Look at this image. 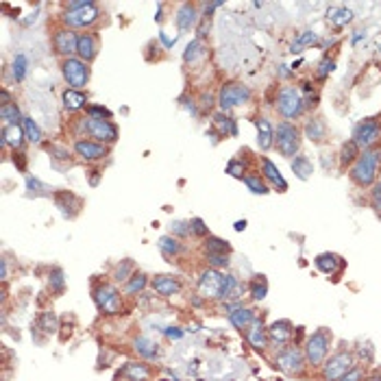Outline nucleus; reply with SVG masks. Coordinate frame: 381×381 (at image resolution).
Returning <instances> with one entry per match:
<instances>
[{"label": "nucleus", "mask_w": 381, "mask_h": 381, "mask_svg": "<svg viewBox=\"0 0 381 381\" xmlns=\"http://www.w3.org/2000/svg\"><path fill=\"white\" fill-rule=\"evenodd\" d=\"M133 262L131 259H122L116 268H113V281H118V283H126L129 279L133 277Z\"/></svg>", "instance_id": "nucleus-39"}, {"label": "nucleus", "mask_w": 381, "mask_h": 381, "mask_svg": "<svg viewBox=\"0 0 381 381\" xmlns=\"http://www.w3.org/2000/svg\"><path fill=\"white\" fill-rule=\"evenodd\" d=\"M198 22V11L196 7L190 5V3H183L179 7V11H176V27H179L181 31H190L196 27Z\"/></svg>", "instance_id": "nucleus-23"}, {"label": "nucleus", "mask_w": 381, "mask_h": 381, "mask_svg": "<svg viewBox=\"0 0 381 381\" xmlns=\"http://www.w3.org/2000/svg\"><path fill=\"white\" fill-rule=\"evenodd\" d=\"M334 70H336V61H334V59H322V61L318 63V70H316V74H318V77H327V74H331Z\"/></svg>", "instance_id": "nucleus-52"}, {"label": "nucleus", "mask_w": 381, "mask_h": 381, "mask_svg": "<svg viewBox=\"0 0 381 381\" xmlns=\"http://www.w3.org/2000/svg\"><path fill=\"white\" fill-rule=\"evenodd\" d=\"M305 137L310 142H316V144L325 142V137H327V124H325V120H322V118L307 120V124H305Z\"/></svg>", "instance_id": "nucleus-26"}, {"label": "nucleus", "mask_w": 381, "mask_h": 381, "mask_svg": "<svg viewBox=\"0 0 381 381\" xmlns=\"http://www.w3.org/2000/svg\"><path fill=\"white\" fill-rule=\"evenodd\" d=\"M262 176H264V181H268V183L274 185V188H279V192H286V190H288V183H286V179L281 176L279 168L274 166L268 157L262 159Z\"/></svg>", "instance_id": "nucleus-22"}, {"label": "nucleus", "mask_w": 381, "mask_h": 381, "mask_svg": "<svg viewBox=\"0 0 381 381\" xmlns=\"http://www.w3.org/2000/svg\"><path fill=\"white\" fill-rule=\"evenodd\" d=\"M370 200H372V205L377 207V212H381V181H377L375 185H372V190H370Z\"/></svg>", "instance_id": "nucleus-54"}, {"label": "nucleus", "mask_w": 381, "mask_h": 381, "mask_svg": "<svg viewBox=\"0 0 381 381\" xmlns=\"http://www.w3.org/2000/svg\"><path fill=\"white\" fill-rule=\"evenodd\" d=\"M266 292H268V283H266V279L264 277L253 279V283H250V296H253L255 301H264Z\"/></svg>", "instance_id": "nucleus-48"}, {"label": "nucleus", "mask_w": 381, "mask_h": 381, "mask_svg": "<svg viewBox=\"0 0 381 381\" xmlns=\"http://www.w3.org/2000/svg\"><path fill=\"white\" fill-rule=\"evenodd\" d=\"M87 113H90V116L87 118H111V113L105 109V107H98V105H92V107H87Z\"/></svg>", "instance_id": "nucleus-55"}, {"label": "nucleus", "mask_w": 381, "mask_h": 381, "mask_svg": "<svg viewBox=\"0 0 381 381\" xmlns=\"http://www.w3.org/2000/svg\"><path fill=\"white\" fill-rule=\"evenodd\" d=\"M362 370L360 368H351V370H348L346 372V375L342 377V379H340V381H362Z\"/></svg>", "instance_id": "nucleus-56"}, {"label": "nucleus", "mask_w": 381, "mask_h": 381, "mask_svg": "<svg viewBox=\"0 0 381 381\" xmlns=\"http://www.w3.org/2000/svg\"><path fill=\"white\" fill-rule=\"evenodd\" d=\"M153 290L161 296H174L181 292V283H179V279L170 277V274H157V277L153 279Z\"/></svg>", "instance_id": "nucleus-20"}, {"label": "nucleus", "mask_w": 381, "mask_h": 381, "mask_svg": "<svg viewBox=\"0 0 381 381\" xmlns=\"http://www.w3.org/2000/svg\"><path fill=\"white\" fill-rule=\"evenodd\" d=\"M372 381H381V379H372Z\"/></svg>", "instance_id": "nucleus-64"}, {"label": "nucleus", "mask_w": 381, "mask_h": 381, "mask_svg": "<svg viewBox=\"0 0 381 381\" xmlns=\"http://www.w3.org/2000/svg\"><path fill=\"white\" fill-rule=\"evenodd\" d=\"M246 172V168H244V164H242L240 159H233V161H229V166H226V174H231V176H238V179H244V174Z\"/></svg>", "instance_id": "nucleus-51"}, {"label": "nucleus", "mask_w": 381, "mask_h": 381, "mask_svg": "<svg viewBox=\"0 0 381 381\" xmlns=\"http://www.w3.org/2000/svg\"><path fill=\"white\" fill-rule=\"evenodd\" d=\"M360 155H362V153H360V146L351 140V142H346V144L342 146V150H340V164H342V166L355 164Z\"/></svg>", "instance_id": "nucleus-36"}, {"label": "nucleus", "mask_w": 381, "mask_h": 381, "mask_svg": "<svg viewBox=\"0 0 381 381\" xmlns=\"http://www.w3.org/2000/svg\"><path fill=\"white\" fill-rule=\"evenodd\" d=\"M61 100H63V107H66L68 111H81L87 105V96L81 90H72V87H68V90L61 94Z\"/></svg>", "instance_id": "nucleus-28"}, {"label": "nucleus", "mask_w": 381, "mask_h": 381, "mask_svg": "<svg viewBox=\"0 0 381 381\" xmlns=\"http://www.w3.org/2000/svg\"><path fill=\"white\" fill-rule=\"evenodd\" d=\"M170 231H172V236H179V238H188L192 233V224L190 222H183V220H176L170 224Z\"/></svg>", "instance_id": "nucleus-50"}, {"label": "nucleus", "mask_w": 381, "mask_h": 381, "mask_svg": "<svg viewBox=\"0 0 381 381\" xmlns=\"http://www.w3.org/2000/svg\"><path fill=\"white\" fill-rule=\"evenodd\" d=\"M250 100V90L242 83H226L222 85L220 94H218V105L222 111H229L238 105H246Z\"/></svg>", "instance_id": "nucleus-8"}, {"label": "nucleus", "mask_w": 381, "mask_h": 381, "mask_svg": "<svg viewBox=\"0 0 381 381\" xmlns=\"http://www.w3.org/2000/svg\"><path fill=\"white\" fill-rule=\"evenodd\" d=\"M274 364H277V368L283 370L286 375H298V372H303L305 355L301 348L290 346V348H283L277 358H274Z\"/></svg>", "instance_id": "nucleus-10"}, {"label": "nucleus", "mask_w": 381, "mask_h": 381, "mask_svg": "<svg viewBox=\"0 0 381 381\" xmlns=\"http://www.w3.org/2000/svg\"><path fill=\"white\" fill-rule=\"evenodd\" d=\"M100 18V9L98 5L92 0H79V3H70L68 9L63 11L61 20L66 24V29H87L94 22H98Z\"/></svg>", "instance_id": "nucleus-1"}, {"label": "nucleus", "mask_w": 381, "mask_h": 381, "mask_svg": "<svg viewBox=\"0 0 381 381\" xmlns=\"http://www.w3.org/2000/svg\"><path fill=\"white\" fill-rule=\"evenodd\" d=\"M133 348L137 351V355H142L144 360L157 358V344L153 342L150 338H146V336H137V338L133 340Z\"/></svg>", "instance_id": "nucleus-30"}, {"label": "nucleus", "mask_w": 381, "mask_h": 381, "mask_svg": "<svg viewBox=\"0 0 381 381\" xmlns=\"http://www.w3.org/2000/svg\"><path fill=\"white\" fill-rule=\"evenodd\" d=\"M0 118L5 120V124H22V113H20V107L15 103H9V105H0Z\"/></svg>", "instance_id": "nucleus-34"}, {"label": "nucleus", "mask_w": 381, "mask_h": 381, "mask_svg": "<svg viewBox=\"0 0 381 381\" xmlns=\"http://www.w3.org/2000/svg\"><path fill=\"white\" fill-rule=\"evenodd\" d=\"M266 334H268V342H272L274 346H283L292 340L294 327H292L290 320H274L272 325L266 329Z\"/></svg>", "instance_id": "nucleus-16"}, {"label": "nucleus", "mask_w": 381, "mask_h": 381, "mask_svg": "<svg viewBox=\"0 0 381 381\" xmlns=\"http://www.w3.org/2000/svg\"><path fill=\"white\" fill-rule=\"evenodd\" d=\"M255 126H257V146L262 150L272 148V144H274V129L270 124V120L257 118L255 120Z\"/></svg>", "instance_id": "nucleus-21"}, {"label": "nucleus", "mask_w": 381, "mask_h": 381, "mask_svg": "<svg viewBox=\"0 0 381 381\" xmlns=\"http://www.w3.org/2000/svg\"><path fill=\"white\" fill-rule=\"evenodd\" d=\"M27 68H29V59L24 53H18L13 59V79L15 81H22L24 77H27Z\"/></svg>", "instance_id": "nucleus-47"}, {"label": "nucleus", "mask_w": 381, "mask_h": 381, "mask_svg": "<svg viewBox=\"0 0 381 381\" xmlns=\"http://www.w3.org/2000/svg\"><path fill=\"white\" fill-rule=\"evenodd\" d=\"M74 153H77V155H79L81 159H85V161H96V159L107 157L109 148H107L105 144H100V142L77 140V142H74Z\"/></svg>", "instance_id": "nucleus-15"}, {"label": "nucleus", "mask_w": 381, "mask_h": 381, "mask_svg": "<svg viewBox=\"0 0 381 381\" xmlns=\"http://www.w3.org/2000/svg\"><path fill=\"white\" fill-rule=\"evenodd\" d=\"M159 39H161V42H164V46H166V48H172V46H174V42H176V37H174V39H170V37L164 33V31H161V33H159Z\"/></svg>", "instance_id": "nucleus-60"}, {"label": "nucleus", "mask_w": 381, "mask_h": 381, "mask_svg": "<svg viewBox=\"0 0 381 381\" xmlns=\"http://www.w3.org/2000/svg\"><path fill=\"white\" fill-rule=\"evenodd\" d=\"M353 364L355 362H353V355L351 353H344V351L342 353H336L334 358L325 364V372H322V375H325L327 381H340L348 370L355 368Z\"/></svg>", "instance_id": "nucleus-12"}, {"label": "nucleus", "mask_w": 381, "mask_h": 381, "mask_svg": "<svg viewBox=\"0 0 381 381\" xmlns=\"http://www.w3.org/2000/svg\"><path fill=\"white\" fill-rule=\"evenodd\" d=\"M205 253L212 255V253H231V246L229 242L222 240V238H214V236H207V242H205Z\"/></svg>", "instance_id": "nucleus-41"}, {"label": "nucleus", "mask_w": 381, "mask_h": 381, "mask_svg": "<svg viewBox=\"0 0 381 381\" xmlns=\"http://www.w3.org/2000/svg\"><path fill=\"white\" fill-rule=\"evenodd\" d=\"M316 42H318V35H316L314 31H303V33L298 35L294 42H292L290 53H292V55H298V53H301V48L312 46V44H316Z\"/></svg>", "instance_id": "nucleus-37"}, {"label": "nucleus", "mask_w": 381, "mask_h": 381, "mask_svg": "<svg viewBox=\"0 0 381 381\" xmlns=\"http://www.w3.org/2000/svg\"><path fill=\"white\" fill-rule=\"evenodd\" d=\"M362 37H364V33H362V31H358V35H355V37H353V44H358V42H360V39H362Z\"/></svg>", "instance_id": "nucleus-63"}, {"label": "nucleus", "mask_w": 381, "mask_h": 381, "mask_svg": "<svg viewBox=\"0 0 381 381\" xmlns=\"http://www.w3.org/2000/svg\"><path fill=\"white\" fill-rule=\"evenodd\" d=\"M244 183L248 185V190L253 192V194H268L270 192L262 174H246L244 176Z\"/></svg>", "instance_id": "nucleus-44"}, {"label": "nucleus", "mask_w": 381, "mask_h": 381, "mask_svg": "<svg viewBox=\"0 0 381 381\" xmlns=\"http://www.w3.org/2000/svg\"><path fill=\"white\" fill-rule=\"evenodd\" d=\"M226 316H229V322L236 329H248L250 325H253L255 320V312L250 310V307H244V305H229V312H226Z\"/></svg>", "instance_id": "nucleus-17"}, {"label": "nucleus", "mask_w": 381, "mask_h": 381, "mask_svg": "<svg viewBox=\"0 0 381 381\" xmlns=\"http://www.w3.org/2000/svg\"><path fill=\"white\" fill-rule=\"evenodd\" d=\"M329 351V336L327 331H316V334L310 336L305 344V360L312 364V366H318V364L325 362Z\"/></svg>", "instance_id": "nucleus-9"}, {"label": "nucleus", "mask_w": 381, "mask_h": 381, "mask_svg": "<svg viewBox=\"0 0 381 381\" xmlns=\"http://www.w3.org/2000/svg\"><path fill=\"white\" fill-rule=\"evenodd\" d=\"M379 137H381V124L372 118L355 124V129H353V142L358 144L360 148H370Z\"/></svg>", "instance_id": "nucleus-11"}, {"label": "nucleus", "mask_w": 381, "mask_h": 381, "mask_svg": "<svg viewBox=\"0 0 381 381\" xmlns=\"http://www.w3.org/2000/svg\"><path fill=\"white\" fill-rule=\"evenodd\" d=\"M50 153H55V155H53L55 159H70V155H68L66 148H57V146H53Z\"/></svg>", "instance_id": "nucleus-58"}, {"label": "nucleus", "mask_w": 381, "mask_h": 381, "mask_svg": "<svg viewBox=\"0 0 381 381\" xmlns=\"http://www.w3.org/2000/svg\"><path fill=\"white\" fill-rule=\"evenodd\" d=\"M292 170H294V174L301 181H307L314 172V166H312V161L307 155H296L294 159H292Z\"/></svg>", "instance_id": "nucleus-31"}, {"label": "nucleus", "mask_w": 381, "mask_h": 381, "mask_svg": "<svg viewBox=\"0 0 381 381\" xmlns=\"http://www.w3.org/2000/svg\"><path fill=\"white\" fill-rule=\"evenodd\" d=\"M303 107H305V100H303V94L298 87H283L277 96V109L279 113L286 120H294L303 113Z\"/></svg>", "instance_id": "nucleus-3"}, {"label": "nucleus", "mask_w": 381, "mask_h": 381, "mask_svg": "<svg viewBox=\"0 0 381 381\" xmlns=\"http://www.w3.org/2000/svg\"><path fill=\"white\" fill-rule=\"evenodd\" d=\"M96 55H98V39H96V35L81 33L79 35V46H77V57L81 61L90 63V61L96 59Z\"/></svg>", "instance_id": "nucleus-18"}, {"label": "nucleus", "mask_w": 381, "mask_h": 381, "mask_svg": "<svg viewBox=\"0 0 381 381\" xmlns=\"http://www.w3.org/2000/svg\"><path fill=\"white\" fill-rule=\"evenodd\" d=\"M37 327L42 329L44 334H55V331L59 329V320H57V316L53 312H44L42 316H39Z\"/></svg>", "instance_id": "nucleus-45"}, {"label": "nucleus", "mask_w": 381, "mask_h": 381, "mask_svg": "<svg viewBox=\"0 0 381 381\" xmlns=\"http://www.w3.org/2000/svg\"><path fill=\"white\" fill-rule=\"evenodd\" d=\"M205 44H202V39H194V42H190V46L185 48V53H183V61L185 63H192V61H196L200 59V57H205Z\"/></svg>", "instance_id": "nucleus-40"}, {"label": "nucleus", "mask_w": 381, "mask_h": 381, "mask_svg": "<svg viewBox=\"0 0 381 381\" xmlns=\"http://www.w3.org/2000/svg\"><path fill=\"white\" fill-rule=\"evenodd\" d=\"M214 126H216L222 135H231V137H233V135H238L236 120L229 118L224 111H220V113H216V116H214Z\"/></svg>", "instance_id": "nucleus-32"}, {"label": "nucleus", "mask_w": 381, "mask_h": 381, "mask_svg": "<svg viewBox=\"0 0 381 381\" xmlns=\"http://www.w3.org/2000/svg\"><path fill=\"white\" fill-rule=\"evenodd\" d=\"M0 279H3V281L9 279V266H7V259L0 262Z\"/></svg>", "instance_id": "nucleus-59"}, {"label": "nucleus", "mask_w": 381, "mask_h": 381, "mask_svg": "<svg viewBox=\"0 0 381 381\" xmlns=\"http://www.w3.org/2000/svg\"><path fill=\"white\" fill-rule=\"evenodd\" d=\"M159 248H161V253L168 255V257H172V255H179L181 253V244L176 242L174 236H164V238H159Z\"/></svg>", "instance_id": "nucleus-43"}, {"label": "nucleus", "mask_w": 381, "mask_h": 381, "mask_svg": "<svg viewBox=\"0 0 381 381\" xmlns=\"http://www.w3.org/2000/svg\"><path fill=\"white\" fill-rule=\"evenodd\" d=\"M27 188H29V196H44V194H50L53 190L46 183L39 181L37 176H27Z\"/></svg>", "instance_id": "nucleus-46"}, {"label": "nucleus", "mask_w": 381, "mask_h": 381, "mask_svg": "<svg viewBox=\"0 0 381 381\" xmlns=\"http://www.w3.org/2000/svg\"><path fill=\"white\" fill-rule=\"evenodd\" d=\"M146 286H148V277L144 272H137L124 283V294H140V292H144Z\"/></svg>", "instance_id": "nucleus-38"}, {"label": "nucleus", "mask_w": 381, "mask_h": 381, "mask_svg": "<svg viewBox=\"0 0 381 381\" xmlns=\"http://www.w3.org/2000/svg\"><path fill=\"white\" fill-rule=\"evenodd\" d=\"M85 131L94 137V142H100L105 146L118 142V126L107 118H87Z\"/></svg>", "instance_id": "nucleus-7"}, {"label": "nucleus", "mask_w": 381, "mask_h": 381, "mask_svg": "<svg viewBox=\"0 0 381 381\" xmlns=\"http://www.w3.org/2000/svg\"><path fill=\"white\" fill-rule=\"evenodd\" d=\"M327 20L334 24V27L342 29L353 20V13H351V9H346V7H334V9H329Z\"/></svg>", "instance_id": "nucleus-33"}, {"label": "nucleus", "mask_w": 381, "mask_h": 381, "mask_svg": "<svg viewBox=\"0 0 381 381\" xmlns=\"http://www.w3.org/2000/svg\"><path fill=\"white\" fill-rule=\"evenodd\" d=\"M274 142H277V148L281 150V155L296 157L298 146H301V131L292 122H281L277 124V131H274Z\"/></svg>", "instance_id": "nucleus-4"}, {"label": "nucleus", "mask_w": 381, "mask_h": 381, "mask_svg": "<svg viewBox=\"0 0 381 381\" xmlns=\"http://www.w3.org/2000/svg\"><path fill=\"white\" fill-rule=\"evenodd\" d=\"M22 131H24V137L31 142V144H42V129L37 126V122L33 118H24L22 120Z\"/></svg>", "instance_id": "nucleus-35"}, {"label": "nucleus", "mask_w": 381, "mask_h": 381, "mask_svg": "<svg viewBox=\"0 0 381 381\" xmlns=\"http://www.w3.org/2000/svg\"><path fill=\"white\" fill-rule=\"evenodd\" d=\"M379 166H381V153L379 150H364L358 157V161L351 168V179L358 185H375V179L379 174Z\"/></svg>", "instance_id": "nucleus-2"}, {"label": "nucleus", "mask_w": 381, "mask_h": 381, "mask_svg": "<svg viewBox=\"0 0 381 381\" xmlns=\"http://www.w3.org/2000/svg\"><path fill=\"white\" fill-rule=\"evenodd\" d=\"M246 340L248 344L257 348V351H262V348H266V344H268V334H266V327L262 325V320H253V325H250L246 329Z\"/></svg>", "instance_id": "nucleus-24"}, {"label": "nucleus", "mask_w": 381, "mask_h": 381, "mask_svg": "<svg viewBox=\"0 0 381 381\" xmlns=\"http://www.w3.org/2000/svg\"><path fill=\"white\" fill-rule=\"evenodd\" d=\"M166 336H168L170 340H181V338H183V331H181L179 327H168V329H166Z\"/></svg>", "instance_id": "nucleus-57"}, {"label": "nucleus", "mask_w": 381, "mask_h": 381, "mask_svg": "<svg viewBox=\"0 0 381 381\" xmlns=\"http://www.w3.org/2000/svg\"><path fill=\"white\" fill-rule=\"evenodd\" d=\"M48 286L55 294H61L63 290H66V274H63L61 268H53L50 274H48Z\"/></svg>", "instance_id": "nucleus-42"}, {"label": "nucleus", "mask_w": 381, "mask_h": 381, "mask_svg": "<svg viewBox=\"0 0 381 381\" xmlns=\"http://www.w3.org/2000/svg\"><path fill=\"white\" fill-rule=\"evenodd\" d=\"M0 98H3V105H9V103H15V100H11V94L7 92V90H3L0 92Z\"/></svg>", "instance_id": "nucleus-61"}, {"label": "nucleus", "mask_w": 381, "mask_h": 381, "mask_svg": "<svg viewBox=\"0 0 381 381\" xmlns=\"http://www.w3.org/2000/svg\"><path fill=\"white\" fill-rule=\"evenodd\" d=\"M0 137H3V146H11L13 150H18L24 144V140H27L22 131V124H5Z\"/></svg>", "instance_id": "nucleus-25"}, {"label": "nucleus", "mask_w": 381, "mask_h": 381, "mask_svg": "<svg viewBox=\"0 0 381 381\" xmlns=\"http://www.w3.org/2000/svg\"><path fill=\"white\" fill-rule=\"evenodd\" d=\"M55 202H57V207H59V212L66 218H74L81 212V205H83L81 198H77L72 192H57Z\"/></svg>", "instance_id": "nucleus-19"}, {"label": "nucleus", "mask_w": 381, "mask_h": 381, "mask_svg": "<svg viewBox=\"0 0 381 381\" xmlns=\"http://www.w3.org/2000/svg\"><path fill=\"white\" fill-rule=\"evenodd\" d=\"M222 279H224V274L220 270H216V268L205 270L198 277V292H200V296H205V298H218V296H220Z\"/></svg>", "instance_id": "nucleus-13"}, {"label": "nucleus", "mask_w": 381, "mask_h": 381, "mask_svg": "<svg viewBox=\"0 0 381 381\" xmlns=\"http://www.w3.org/2000/svg\"><path fill=\"white\" fill-rule=\"evenodd\" d=\"M61 72L66 83L72 87V90H83L90 81V66L85 61H81L79 57H70L61 63Z\"/></svg>", "instance_id": "nucleus-5"}, {"label": "nucleus", "mask_w": 381, "mask_h": 381, "mask_svg": "<svg viewBox=\"0 0 381 381\" xmlns=\"http://www.w3.org/2000/svg\"><path fill=\"white\" fill-rule=\"evenodd\" d=\"M122 377L129 381H148L150 368L142 362H126V366L122 368Z\"/></svg>", "instance_id": "nucleus-27"}, {"label": "nucleus", "mask_w": 381, "mask_h": 381, "mask_svg": "<svg viewBox=\"0 0 381 381\" xmlns=\"http://www.w3.org/2000/svg\"><path fill=\"white\" fill-rule=\"evenodd\" d=\"M192 224V233L194 236H209V231H207V224L200 220V218H194V220H190Z\"/></svg>", "instance_id": "nucleus-53"}, {"label": "nucleus", "mask_w": 381, "mask_h": 381, "mask_svg": "<svg viewBox=\"0 0 381 381\" xmlns=\"http://www.w3.org/2000/svg\"><path fill=\"white\" fill-rule=\"evenodd\" d=\"M207 262L212 268H226L229 266V255L226 253H212V255H207Z\"/></svg>", "instance_id": "nucleus-49"}, {"label": "nucleus", "mask_w": 381, "mask_h": 381, "mask_svg": "<svg viewBox=\"0 0 381 381\" xmlns=\"http://www.w3.org/2000/svg\"><path fill=\"white\" fill-rule=\"evenodd\" d=\"M233 229H236V231H244V229H246V220H238Z\"/></svg>", "instance_id": "nucleus-62"}, {"label": "nucleus", "mask_w": 381, "mask_h": 381, "mask_svg": "<svg viewBox=\"0 0 381 381\" xmlns=\"http://www.w3.org/2000/svg\"><path fill=\"white\" fill-rule=\"evenodd\" d=\"M316 268L325 274H334L340 270V266H342V259H340L336 253H320L318 257L314 259Z\"/></svg>", "instance_id": "nucleus-29"}, {"label": "nucleus", "mask_w": 381, "mask_h": 381, "mask_svg": "<svg viewBox=\"0 0 381 381\" xmlns=\"http://www.w3.org/2000/svg\"><path fill=\"white\" fill-rule=\"evenodd\" d=\"M53 44L55 50L63 55L66 59H70L72 55H77V46H79V35L72 33L70 29H57L53 35Z\"/></svg>", "instance_id": "nucleus-14"}, {"label": "nucleus", "mask_w": 381, "mask_h": 381, "mask_svg": "<svg viewBox=\"0 0 381 381\" xmlns=\"http://www.w3.org/2000/svg\"><path fill=\"white\" fill-rule=\"evenodd\" d=\"M94 301L98 305V310L107 316H116L122 312V298H120V292L109 286V283H103V286L94 288Z\"/></svg>", "instance_id": "nucleus-6"}]
</instances>
